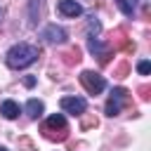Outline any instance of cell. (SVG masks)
Returning a JSON list of instances; mask_svg holds the SVG:
<instances>
[{"label": "cell", "instance_id": "277c9868", "mask_svg": "<svg viewBox=\"0 0 151 151\" xmlns=\"http://www.w3.org/2000/svg\"><path fill=\"white\" fill-rule=\"evenodd\" d=\"M42 38H45V42H50V45H61V42H66V31L61 28V26H54V24H50L45 31H42Z\"/></svg>", "mask_w": 151, "mask_h": 151}, {"label": "cell", "instance_id": "8992f818", "mask_svg": "<svg viewBox=\"0 0 151 151\" xmlns=\"http://www.w3.org/2000/svg\"><path fill=\"white\" fill-rule=\"evenodd\" d=\"M57 9H59L64 17H71V19H76V17H80V14H83L80 2H76V0H59Z\"/></svg>", "mask_w": 151, "mask_h": 151}, {"label": "cell", "instance_id": "7c38bea8", "mask_svg": "<svg viewBox=\"0 0 151 151\" xmlns=\"http://www.w3.org/2000/svg\"><path fill=\"white\" fill-rule=\"evenodd\" d=\"M24 85H26V87H33V85H35V78H33V76H26V78H24Z\"/></svg>", "mask_w": 151, "mask_h": 151}, {"label": "cell", "instance_id": "9a60e30c", "mask_svg": "<svg viewBox=\"0 0 151 151\" xmlns=\"http://www.w3.org/2000/svg\"><path fill=\"white\" fill-rule=\"evenodd\" d=\"M0 151H7V149H5V146H0Z\"/></svg>", "mask_w": 151, "mask_h": 151}, {"label": "cell", "instance_id": "6da1fadb", "mask_svg": "<svg viewBox=\"0 0 151 151\" xmlns=\"http://www.w3.org/2000/svg\"><path fill=\"white\" fill-rule=\"evenodd\" d=\"M38 57H40L38 47H33V45H28V42H17V45H12V47L7 50L5 61H7L9 68H26V66H31Z\"/></svg>", "mask_w": 151, "mask_h": 151}, {"label": "cell", "instance_id": "8fae6325", "mask_svg": "<svg viewBox=\"0 0 151 151\" xmlns=\"http://www.w3.org/2000/svg\"><path fill=\"white\" fill-rule=\"evenodd\" d=\"M137 71H139V76H149V73H151V61L142 59V61L137 64Z\"/></svg>", "mask_w": 151, "mask_h": 151}, {"label": "cell", "instance_id": "30bf717a", "mask_svg": "<svg viewBox=\"0 0 151 151\" xmlns=\"http://www.w3.org/2000/svg\"><path fill=\"white\" fill-rule=\"evenodd\" d=\"M116 5L120 7V12H123L125 17H132V14H134V5H132L130 0H116Z\"/></svg>", "mask_w": 151, "mask_h": 151}, {"label": "cell", "instance_id": "5bb4252c", "mask_svg": "<svg viewBox=\"0 0 151 151\" xmlns=\"http://www.w3.org/2000/svg\"><path fill=\"white\" fill-rule=\"evenodd\" d=\"M134 2H146V0H134Z\"/></svg>", "mask_w": 151, "mask_h": 151}, {"label": "cell", "instance_id": "7a4b0ae2", "mask_svg": "<svg viewBox=\"0 0 151 151\" xmlns=\"http://www.w3.org/2000/svg\"><path fill=\"white\" fill-rule=\"evenodd\" d=\"M80 83L85 85V90H87L90 94H99V92H104V87H106L104 76H99V73H94V71H83V73H80Z\"/></svg>", "mask_w": 151, "mask_h": 151}, {"label": "cell", "instance_id": "52a82bcc", "mask_svg": "<svg viewBox=\"0 0 151 151\" xmlns=\"http://www.w3.org/2000/svg\"><path fill=\"white\" fill-rule=\"evenodd\" d=\"M0 113H2L7 120H14V118H19L21 106H19L14 99H5V101H2V106H0Z\"/></svg>", "mask_w": 151, "mask_h": 151}, {"label": "cell", "instance_id": "3957f363", "mask_svg": "<svg viewBox=\"0 0 151 151\" xmlns=\"http://www.w3.org/2000/svg\"><path fill=\"white\" fill-rule=\"evenodd\" d=\"M125 90L123 87H118V90H113L111 92V97H109V101H106V116H118L120 113V109H123V101H125Z\"/></svg>", "mask_w": 151, "mask_h": 151}, {"label": "cell", "instance_id": "5b68a950", "mask_svg": "<svg viewBox=\"0 0 151 151\" xmlns=\"http://www.w3.org/2000/svg\"><path fill=\"white\" fill-rule=\"evenodd\" d=\"M61 109H64L66 113L80 116V113H85L87 104H85V99H83V97H64V99H61Z\"/></svg>", "mask_w": 151, "mask_h": 151}, {"label": "cell", "instance_id": "ba28073f", "mask_svg": "<svg viewBox=\"0 0 151 151\" xmlns=\"http://www.w3.org/2000/svg\"><path fill=\"white\" fill-rule=\"evenodd\" d=\"M26 113H28V118H40L45 113V104L40 99H28L26 101Z\"/></svg>", "mask_w": 151, "mask_h": 151}, {"label": "cell", "instance_id": "4fadbf2b", "mask_svg": "<svg viewBox=\"0 0 151 151\" xmlns=\"http://www.w3.org/2000/svg\"><path fill=\"white\" fill-rule=\"evenodd\" d=\"M2 19H5V9L0 7V24H2Z\"/></svg>", "mask_w": 151, "mask_h": 151}, {"label": "cell", "instance_id": "9c48e42d", "mask_svg": "<svg viewBox=\"0 0 151 151\" xmlns=\"http://www.w3.org/2000/svg\"><path fill=\"white\" fill-rule=\"evenodd\" d=\"M52 127H57V130H66V118H64L61 113H54V116H50V118H47V125H45V130H52Z\"/></svg>", "mask_w": 151, "mask_h": 151}]
</instances>
